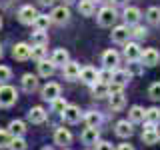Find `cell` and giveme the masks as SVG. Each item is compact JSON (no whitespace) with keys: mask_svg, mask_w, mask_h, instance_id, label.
<instances>
[{"mask_svg":"<svg viewBox=\"0 0 160 150\" xmlns=\"http://www.w3.org/2000/svg\"><path fill=\"white\" fill-rule=\"evenodd\" d=\"M124 20H126V26H134V24H138L140 10L136 6H128L126 10H124Z\"/></svg>","mask_w":160,"mask_h":150,"instance_id":"obj_15","label":"cell"},{"mask_svg":"<svg viewBox=\"0 0 160 150\" xmlns=\"http://www.w3.org/2000/svg\"><path fill=\"white\" fill-rule=\"evenodd\" d=\"M68 106V104H66V100H64V98H56V100H52V110H54V112H64V108H66Z\"/></svg>","mask_w":160,"mask_h":150,"instance_id":"obj_39","label":"cell"},{"mask_svg":"<svg viewBox=\"0 0 160 150\" xmlns=\"http://www.w3.org/2000/svg\"><path fill=\"white\" fill-rule=\"evenodd\" d=\"M42 150H52V148H48V146H46V148H42Z\"/></svg>","mask_w":160,"mask_h":150,"instance_id":"obj_48","label":"cell"},{"mask_svg":"<svg viewBox=\"0 0 160 150\" xmlns=\"http://www.w3.org/2000/svg\"><path fill=\"white\" fill-rule=\"evenodd\" d=\"M128 80H130V74L126 72V70H114L112 72V84H116V86H120V88L126 86Z\"/></svg>","mask_w":160,"mask_h":150,"instance_id":"obj_17","label":"cell"},{"mask_svg":"<svg viewBox=\"0 0 160 150\" xmlns=\"http://www.w3.org/2000/svg\"><path fill=\"white\" fill-rule=\"evenodd\" d=\"M158 140H160V132L154 128V124H146V128L142 132V142L144 144H156Z\"/></svg>","mask_w":160,"mask_h":150,"instance_id":"obj_7","label":"cell"},{"mask_svg":"<svg viewBox=\"0 0 160 150\" xmlns=\"http://www.w3.org/2000/svg\"><path fill=\"white\" fill-rule=\"evenodd\" d=\"M80 80H82L84 84H94V82L98 80V72H96V68H92V66L82 68V70H80Z\"/></svg>","mask_w":160,"mask_h":150,"instance_id":"obj_14","label":"cell"},{"mask_svg":"<svg viewBox=\"0 0 160 150\" xmlns=\"http://www.w3.org/2000/svg\"><path fill=\"white\" fill-rule=\"evenodd\" d=\"M68 52L64 48H58V50H54V54H52V62H54V66H64V64L68 62Z\"/></svg>","mask_w":160,"mask_h":150,"instance_id":"obj_25","label":"cell"},{"mask_svg":"<svg viewBox=\"0 0 160 150\" xmlns=\"http://www.w3.org/2000/svg\"><path fill=\"white\" fill-rule=\"evenodd\" d=\"M0 58H2V48H0Z\"/></svg>","mask_w":160,"mask_h":150,"instance_id":"obj_49","label":"cell"},{"mask_svg":"<svg viewBox=\"0 0 160 150\" xmlns=\"http://www.w3.org/2000/svg\"><path fill=\"white\" fill-rule=\"evenodd\" d=\"M146 18L150 24H160V8L158 6H152L146 10Z\"/></svg>","mask_w":160,"mask_h":150,"instance_id":"obj_33","label":"cell"},{"mask_svg":"<svg viewBox=\"0 0 160 150\" xmlns=\"http://www.w3.org/2000/svg\"><path fill=\"white\" fill-rule=\"evenodd\" d=\"M78 12L82 14V16H92V12H94V2H90V0H80Z\"/></svg>","mask_w":160,"mask_h":150,"instance_id":"obj_30","label":"cell"},{"mask_svg":"<svg viewBox=\"0 0 160 150\" xmlns=\"http://www.w3.org/2000/svg\"><path fill=\"white\" fill-rule=\"evenodd\" d=\"M30 50H32V46L20 42V44H16V46L12 48V56L16 60H26V58H30Z\"/></svg>","mask_w":160,"mask_h":150,"instance_id":"obj_12","label":"cell"},{"mask_svg":"<svg viewBox=\"0 0 160 150\" xmlns=\"http://www.w3.org/2000/svg\"><path fill=\"white\" fill-rule=\"evenodd\" d=\"M144 120H146L148 124H154V126H156V124L160 122V108H148L146 110V114H144Z\"/></svg>","mask_w":160,"mask_h":150,"instance_id":"obj_27","label":"cell"},{"mask_svg":"<svg viewBox=\"0 0 160 150\" xmlns=\"http://www.w3.org/2000/svg\"><path fill=\"white\" fill-rule=\"evenodd\" d=\"M70 140H72V134H70L68 128H56V132H54V142L56 144H70Z\"/></svg>","mask_w":160,"mask_h":150,"instance_id":"obj_19","label":"cell"},{"mask_svg":"<svg viewBox=\"0 0 160 150\" xmlns=\"http://www.w3.org/2000/svg\"><path fill=\"white\" fill-rule=\"evenodd\" d=\"M10 76H12V70H10L8 66H0V84L10 80Z\"/></svg>","mask_w":160,"mask_h":150,"instance_id":"obj_40","label":"cell"},{"mask_svg":"<svg viewBox=\"0 0 160 150\" xmlns=\"http://www.w3.org/2000/svg\"><path fill=\"white\" fill-rule=\"evenodd\" d=\"M36 16H38L36 8L30 6V4H28V6H22V8L18 10V20L22 24H32L34 20H36Z\"/></svg>","mask_w":160,"mask_h":150,"instance_id":"obj_3","label":"cell"},{"mask_svg":"<svg viewBox=\"0 0 160 150\" xmlns=\"http://www.w3.org/2000/svg\"><path fill=\"white\" fill-rule=\"evenodd\" d=\"M46 44H48L46 30H36V32H32V46H46Z\"/></svg>","mask_w":160,"mask_h":150,"instance_id":"obj_26","label":"cell"},{"mask_svg":"<svg viewBox=\"0 0 160 150\" xmlns=\"http://www.w3.org/2000/svg\"><path fill=\"white\" fill-rule=\"evenodd\" d=\"M54 68H56V66H54L52 60H40V62H38V74H40V76H44V78L52 76Z\"/></svg>","mask_w":160,"mask_h":150,"instance_id":"obj_20","label":"cell"},{"mask_svg":"<svg viewBox=\"0 0 160 150\" xmlns=\"http://www.w3.org/2000/svg\"><path fill=\"white\" fill-rule=\"evenodd\" d=\"M44 54H46V48L44 46H32V50H30V56H32L34 60H44Z\"/></svg>","mask_w":160,"mask_h":150,"instance_id":"obj_36","label":"cell"},{"mask_svg":"<svg viewBox=\"0 0 160 150\" xmlns=\"http://www.w3.org/2000/svg\"><path fill=\"white\" fill-rule=\"evenodd\" d=\"M8 132L12 134V136H24V132H26V124L22 122V120H12L8 126Z\"/></svg>","mask_w":160,"mask_h":150,"instance_id":"obj_24","label":"cell"},{"mask_svg":"<svg viewBox=\"0 0 160 150\" xmlns=\"http://www.w3.org/2000/svg\"><path fill=\"white\" fill-rule=\"evenodd\" d=\"M84 122H86V126H90V128H98V124L102 122V118H100L98 112H88L86 116H84Z\"/></svg>","mask_w":160,"mask_h":150,"instance_id":"obj_31","label":"cell"},{"mask_svg":"<svg viewBox=\"0 0 160 150\" xmlns=\"http://www.w3.org/2000/svg\"><path fill=\"white\" fill-rule=\"evenodd\" d=\"M28 120L32 124H42L44 120H46V110L42 106H32L30 112H28Z\"/></svg>","mask_w":160,"mask_h":150,"instance_id":"obj_10","label":"cell"},{"mask_svg":"<svg viewBox=\"0 0 160 150\" xmlns=\"http://www.w3.org/2000/svg\"><path fill=\"white\" fill-rule=\"evenodd\" d=\"M114 4H124V0H112Z\"/></svg>","mask_w":160,"mask_h":150,"instance_id":"obj_46","label":"cell"},{"mask_svg":"<svg viewBox=\"0 0 160 150\" xmlns=\"http://www.w3.org/2000/svg\"><path fill=\"white\" fill-rule=\"evenodd\" d=\"M68 18H70V10H68V6H56V8L52 10V14H50V20H52V22H56V24L68 22Z\"/></svg>","mask_w":160,"mask_h":150,"instance_id":"obj_4","label":"cell"},{"mask_svg":"<svg viewBox=\"0 0 160 150\" xmlns=\"http://www.w3.org/2000/svg\"><path fill=\"white\" fill-rule=\"evenodd\" d=\"M90 2H96V0H90Z\"/></svg>","mask_w":160,"mask_h":150,"instance_id":"obj_51","label":"cell"},{"mask_svg":"<svg viewBox=\"0 0 160 150\" xmlns=\"http://www.w3.org/2000/svg\"><path fill=\"white\" fill-rule=\"evenodd\" d=\"M0 26H2V18H0Z\"/></svg>","mask_w":160,"mask_h":150,"instance_id":"obj_50","label":"cell"},{"mask_svg":"<svg viewBox=\"0 0 160 150\" xmlns=\"http://www.w3.org/2000/svg\"><path fill=\"white\" fill-rule=\"evenodd\" d=\"M126 72L132 76V74H140V72H142V68H140V64L136 62V60H130V66H128Z\"/></svg>","mask_w":160,"mask_h":150,"instance_id":"obj_41","label":"cell"},{"mask_svg":"<svg viewBox=\"0 0 160 150\" xmlns=\"http://www.w3.org/2000/svg\"><path fill=\"white\" fill-rule=\"evenodd\" d=\"M60 96V86L56 82H48L46 86L42 88V98L44 100H50V102H52V100H56Z\"/></svg>","mask_w":160,"mask_h":150,"instance_id":"obj_9","label":"cell"},{"mask_svg":"<svg viewBox=\"0 0 160 150\" xmlns=\"http://www.w3.org/2000/svg\"><path fill=\"white\" fill-rule=\"evenodd\" d=\"M10 150H26V142H24L22 136H12V142H10Z\"/></svg>","mask_w":160,"mask_h":150,"instance_id":"obj_34","label":"cell"},{"mask_svg":"<svg viewBox=\"0 0 160 150\" xmlns=\"http://www.w3.org/2000/svg\"><path fill=\"white\" fill-rule=\"evenodd\" d=\"M124 56H126L128 60H138L140 56H142V50H140V46L136 42H128L126 48H124Z\"/></svg>","mask_w":160,"mask_h":150,"instance_id":"obj_18","label":"cell"},{"mask_svg":"<svg viewBox=\"0 0 160 150\" xmlns=\"http://www.w3.org/2000/svg\"><path fill=\"white\" fill-rule=\"evenodd\" d=\"M64 78H68V80H76V78H80V66L76 62H68L64 64Z\"/></svg>","mask_w":160,"mask_h":150,"instance_id":"obj_16","label":"cell"},{"mask_svg":"<svg viewBox=\"0 0 160 150\" xmlns=\"http://www.w3.org/2000/svg\"><path fill=\"white\" fill-rule=\"evenodd\" d=\"M50 22H52V20H50V16H46V14H38L36 20H34L32 24L36 26V30H46Z\"/></svg>","mask_w":160,"mask_h":150,"instance_id":"obj_32","label":"cell"},{"mask_svg":"<svg viewBox=\"0 0 160 150\" xmlns=\"http://www.w3.org/2000/svg\"><path fill=\"white\" fill-rule=\"evenodd\" d=\"M116 150H134V146H132V144H120Z\"/></svg>","mask_w":160,"mask_h":150,"instance_id":"obj_44","label":"cell"},{"mask_svg":"<svg viewBox=\"0 0 160 150\" xmlns=\"http://www.w3.org/2000/svg\"><path fill=\"white\" fill-rule=\"evenodd\" d=\"M92 94L96 98H104V96H108V84H104V82H94L92 84Z\"/></svg>","mask_w":160,"mask_h":150,"instance_id":"obj_29","label":"cell"},{"mask_svg":"<svg viewBox=\"0 0 160 150\" xmlns=\"http://www.w3.org/2000/svg\"><path fill=\"white\" fill-rule=\"evenodd\" d=\"M62 2H64V4H72L74 0H62Z\"/></svg>","mask_w":160,"mask_h":150,"instance_id":"obj_47","label":"cell"},{"mask_svg":"<svg viewBox=\"0 0 160 150\" xmlns=\"http://www.w3.org/2000/svg\"><path fill=\"white\" fill-rule=\"evenodd\" d=\"M16 98H18V94H16V90H14L12 86H0V108H8V106H12L14 102H16Z\"/></svg>","mask_w":160,"mask_h":150,"instance_id":"obj_2","label":"cell"},{"mask_svg":"<svg viewBox=\"0 0 160 150\" xmlns=\"http://www.w3.org/2000/svg\"><path fill=\"white\" fill-rule=\"evenodd\" d=\"M142 64L144 66H156V64L160 62V52L156 48H148V50H144L142 52Z\"/></svg>","mask_w":160,"mask_h":150,"instance_id":"obj_6","label":"cell"},{"mask_svg":"<svg viewBox=\"0 0 160 150\" xmlns=\"http://www.w3.org/2000/svg\"><path fill=\"white\" fill-rule=\"evenodd\" d=\"M12 142V134L8 130H0V148H8Z\"/></svg>","mask_w":160,"mask_h":150,"instance_id":"obj_35","label":"cell"},{"mask_svg":"<svg viewBox=\"0 0 160 150\" xmlns=\"http://www.w3.org/2000/svg\"><path fill=\"white\" fill-rule=\"evenodd\" d=\"M22 88L26 90V92H34V90L38 88V78L34 76V74H24L22 76Z\"/></svg>","mask_w":160,"mask_h":150,"instance_id":"obj_23","label":"cell"},{"mask_svg":"<svg viewBox=\"0 0 160 150\" xmlns=\"http://www.w3.org/2000/svg\"><path fill=\"white\" fill-rule=\"evenodd\" d=\"M130 34H132V36H136V38H144V36H146V28L136 26V24H134V28L130 30Z\"/></svg>","mask_w":160,"mask_h":150,"instance_id":"obj_42","label":"cell"},{"mask_svg":"<svg viewBox=\"0 0 160 150\" xmlns=\"http://www.w3.org/2000/svg\"><path fill=\"white\" fill-rule=\"evenodd\" d=\"M64 150H68V148H64Z\"/></svg>","mask_w":160,"mask_h":150,"instance_id":"obj_52","label":"cell"},{"mask_svg":"<svg viewBox=\"0 0 160 150\" xmlns=\"http://www.w3.org/2000/svg\"><path fill=\"white\" fill-rule=\"evenodd\" d=\"M102 64L106 68H114L118 64V52L116 50H106V52L102 54Z\"/></svg>","mask_w":160,"mask_h":150,"instance_id":"obj_22","label":"cell"},{"mask_svg":"<svg viewBox=\"0 0 160 150\" xmlns=\"http://www.w3.org/2000/svg\"><path fill=\"white\" fill-rule=\"evenodd\" d=\"M108 96H110V108L112 110H120L124 106V102H126L122 88L116 86V84H110L108 86Z\"/></svg>","mask_w":160,"mask_h":150,"instance_id":"obj_1","label":"cell"},{"mask_svg":"<svg viewBox=\"0 0 160 150\" xmlns=\"http://www.w3.org/2000/svg\"><path fill=\"white\" fill-rule=\"evenodd\" d=\"M96 150H114V146H112V142H98Z\"/></svg>","mask_w":160,"mask_h":150,"instance_id":"obj_43","label":"cell"},{"mask_svg":"<svg viewBox=\"0 0 160 150\" xmlns=\"http://www.w3.org/2000/svg\"><path fill=\"white\" fill-rule=\"evenodd\" d=\"M54 0H40V4H52Z\"/></svg>","mask_w":160,"mask_h":150,"instance_id":"obj_45","label":"cell"},{"mask_svg":"<svg viewBox=\"0 0 160 150\" xmlns=\"http://www.w3.org/2000/svg\"><path fill=\"white\" fill-rule=\"evenodd\" d=\"M62 116H64V120H66L68 124H76V122H80V108L78 106H66L64 108V112H62Z\"/></svg>","mask_w":160,"mask_h":150,"instance_id":"obj_11","label":"cell"},{"mask_svg":"<svg viewBox=\"0 0 160 150\" xmlns=\"http://www.w3.org/2000/svg\"><path fill=\"white\" fill-rule=\"evenodd\" d=\"M134 128H132V122H128V120H118L116 122V134L120 138H128L132 136Z\"/></svg>","mask_w":160,"mask_h":150,"instance_id":"obj_13","label":"cell"},{"mask_svg":"<svg viewBox=\"0 0 160 150\" xmlns=\"http://www.w3.org/2000/svg\"><path fill=\"white\" fill-rule=\"evenodd\" d=\"M130 122H144V114H146V110L142 106H132L130 108Z\"/></svg>","mask_w":160,"mask_h":150,"instance_id":"obj_28","label":"cell"},{"mask_svg":"<svg viewBox=\"0 0 160 150\" xmlns=\"http://www.w3.org/2000/svg\"><path fill=\"white\" fill-rule=\"evenodd\" d=\"M148 96L152 98V100H160V82L150 84V88H148Z\"/></svg>","mask_w":160,"mask_h":150,"instance_id":"obj_38","label":"cell"},{"mask_svg":"<svg viewBox=\"0 0 160 150\" xmlns=\"http://www.w3.org/2000/svg\"><path fill=\"white\" fill-rule=\"evenodd\" d=\"M98 82H104V84L112 82V70H110V68L100 70V72H98Z\"/></svg>","mask_w":160,"mask_h":150,"instance_id":"obj_37","label":"cell"},{"mask_svg":"<svg viewBox=\"0 0 160 150\" xmlns=\"http://www.w3.org/2000/svg\"><path fill=\"white\" fill-rule=\"evenodd\" d=\"M114 20H116V10L112 6H106V8H102L98 12V22L102 24V26H110Z\"/></svg>","mask_w":160,"mask_h":150,"instance_id":"obj_5","label":"cell"},{"mask_svg":"<svg viewBox=\"0 0 160 150\" xmlns=\"http://www.w3.org/2000/svg\"><path fill=\"white\" fill-rule=\"evenodd\" d=\"M98 138H100V132H98V128H86L82 132V142L84 144H98Z\"/></svg>","mask_w":160,"mask_h":150,"instance_id":"obj_21","label":"cell"},{"mask_svg":"<svg viewBox=\"0 0 160 150\" xmlns=\"http://www.w3.org/2000/svg\"><path fill=\"white\" fill-rule=\"evenodd\" d=\"M128 36H130V28L126 26V24H120V26H116L112 30V40L118 42V44L128 42Z\"/></svg>","mask_w":160,"mask_h":150,"instance_id":"obj_8","label":"cell"}]
</instances>
